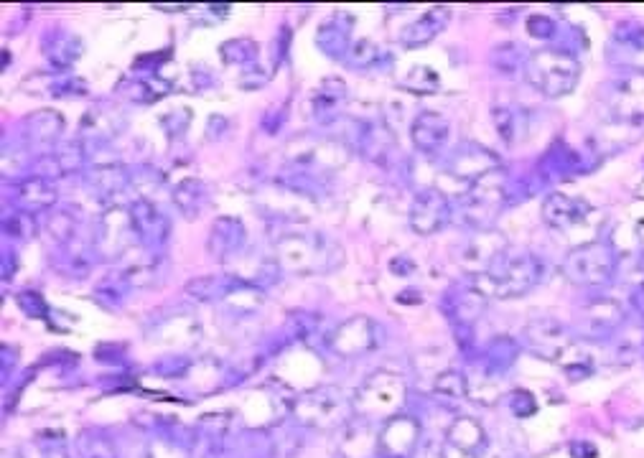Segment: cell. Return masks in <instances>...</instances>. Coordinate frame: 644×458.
I'll return each mask as SVG.
<instances>
[{"instance_id":"obj_1","label":"cell","mask_w":644,"mask_h":458,"mask_svg":"<svg viewBox=\"0 0 644 458\" xmlns=\"http://www.w3.org/2000/svg\"><path fill=\"white\" fill-rule=\"evenodd\" d=\"M273 260L293 275H326L342 268L344 250L324 232H291L275 240Z\"/></svg>"},{"instance_id":"obj_2","label":"cell","mask_w":644,"mask_h":458,"mask_svg":"<svg viewBox=\"0 0 644 458\" xmlns=\"http://www.w3.org/2000/svg\"><path fill=\"white\" fill-rule=\"evenodd\" d=\"M545 265L538 255L527 250H507L487 273L471 278L474 288L487 298H520L540 285Z\"/></svg>"},{"instance_id":"obj_3","label":"cell","mask_w":644,"mask_h":458,"mask_svg":"<svg viewBox=\"0 0 644 458\" xmlns=\"http://www.w3.org/2000/svg\"><path fill=\"white\" fill-rule=\"evenodd\" d=\"M291 415L296 425L314 428V431H344L349 423L357 420L352 397L334 385L311 387L298 395Z\"/></svg>"},{"instance_id":"obj_4","label":"cell","mask_w":644,"mask_h":458,"mask_svg":"<svg viewBox=\"0 0 644 458\" xmlns=\"http://www.w3.org/2000/svg\"><path fill=\"white\" fill-rule=\"evenodd\" d=\"M408 387L405 380L390 369H377L354 392V415L364 423H387L395 415H403Z\"/></svg>"},{"instance_id":"obj_5","label":"cell","mask_w":644,"mask_h":458,"mask_svg":"<svg viewBox=\"0 0 644 458\" xmlns=\"http://www.w3.org/2000/svg\"><path fill=\"white\" fill-rule=\"evenodd\" d=\"M525 79L540 95L560 100L581 82V64L568 49H540L527 56Z\"/></svg>"},{"instance_id":"obj_6","label":"cell","mask_w":644,"mask_h":458,"mask_svg":"<svg viewBox=\"0 0 644 458\" xmlns=\"http://www.w3.org/2000/svg\"><path fill=\"white\" fill-rule=\"evenodd\" d=\"M619 265V255L609 242H586V245L573 247L563 260V275L573 285L581 288H601L609 285Z\"/></svg>"},{"instance_id":"obj_7","label":"cell","mask_w":644,"mask_h":458,"mask_svg":"<svg viewBox=\"0 0 644 458\" xmlns=\"http://www.w3.org/2000/svg\"><path fill=\"white\" fill-rule=\"evenodd\" d=\"M510 204L507 199V179L502 168L484 176L482 181L469 186L459 202V214L471 229H494V219Z\"/></svg>"},{"instance_id":"obj_8","label":"cell","mask_w":644,"mask_h":458,"mask_svg":"<svg viewBox=\"0 0 644 458\" xmlns=\"http://www.w3.org/2000/svg\"><path fill=\"white\" fill-rule=\"evenodd\" d=\"M92 242H95V255L102 260H120L125 252L133 250V242H138V237H135L130 207L110 204L97 219Z\"/></svg>"},{"instance_id":"obj_9","label":"cell","mask_w":644,"mask_h":458,"mask_svg":"<svg viewBox=\"0 0 644 458\" xmlns=\"http://www.w3.org/2000/svg\"><path fill=\"white\" fill-rule=\"evenodd\" d=\"M604 102L616 123L644 120V72H624L604 87Z\"/></svg>"},{"instance_id":"obj_10","label":"cell","mask_w":644,"mask_h":458,"mask_svg":"<svg viewBox=\"0 0 644 458\" xmlns=\"http://www.w3.org/2000/svg\"><path fill=\"white\" fill-rule=\"evenodd\" d=\"M525 344L535 357L560 364L573 349L576 339H573V331L563 321L540 316V319L530 321L525 326Z\"/></svg>"},{"instance_id":"obj_11","label":"cell","mask_w":644,"mask_h":458,"mask_svg":"<svg viewBox=\"0 0 644 458\" xmlns=\"http://www.w3.org/2000/svg\"><path fill=\"white\" fill-rule=\"evenodd\" d=\"M380 326L370 316H352L336 326L329 336V347L336 357L354 359L380 347Z\"/></svg>"},{"instance_id":"obj_12","label":"cell","mask_w":644,"mask_h":458,"mask_svg":"<svg viewBox=\"0 0 644 458\" xmlns=\"http://www.w3.org/2000/svg\"><path fill=\"white\" fill-rule=\"evenodd\" d=\"M507 250V240L497 229H474V235L466 237L456 250V263L466 275L476 278V275L487 273L497 257Z\"/></svg>"},{"instance_id":"obj_13","label":"cell","mask_w":644,"mask_h":458,"mask_svg":"<svg viewBox=\"0 0 644 458\" xmlns=\"http://www.w3.org/2000/svg\"><path fill=\"white\" fill-rule=\"evenodd\" d=\"M578 336L586 341H606L624 321V308L614 298H591L576 313Z\"/></svg>"},{"instance_id":"obj_14","label":"cell","mask_w":644,"mask_h":458,"mask_svg":"<svg viewBox=\"0 0 644 458\" xmlns=\"http://www.w3.org/2000/svg\"><path fill=\"white\" fill-rule=\"evenodd\" d=\"M454 209H451V202L446 199L441 189L436 186H428V189H420L413 199V207H410V229L420 237H431L436 235L438 229H443L451 219Z\"/></svg>"},{"instance_id":"obj_15","label":"cell","mask_w":644,"mask_h":458,"mask_svg":"<svg viewBox=\"0 0 644 458\" xmlns=\"http://www.w3.org/2000/svg\"><path fill=\"white\" fill-rule=\"evenodd\" d=\"M499 158L497 153H492L489 148L479 146V143H461L459 148H456L454 153H451V158L446 161V171L454 179L459 181H466V184H476V181H482L484 176L494 174V171H499Z\"/></svg>"},{"instance_id":"obj_16","label":"cell","mask_w":644,"mask_h":458,"mask_svg":"<svg viewBox=\"0 0 644 458\" xmlns=\"http://www.w3.org/2000/svg\"><path fill=\"white\" fill-rule=\"evenodd\" d=\"M420 423L410 415H395L377 431V458H410L418 451Z\"/></svg>"},{"instance_id":"obj_17","label":"cell","mask_w":644,"mask_h":458,"mask_svg":"<svg viewBox=\"0 0 644 458\" xmlns=\"http://www.w3.org/2000/svg\"><path fill=\"white\" fill-rule=\"evenodd\" d=\"M130 217H133V229L140 247H148V250L158 252L166 245L168 237H171V219L158 209V204L153 202V199L138 196V199L130 204Z\"/></svg>"},{"instance_id":"obj_18","label":"cell","mask_w":644,"mask_h":458,"mask_svg":"<svg viewBox=\"0 0 644 458\" xmlns=\"http://www.w3.org/2000/svg\"><path fill=\"white\" fill-rule=\"evenodd\" d=\"M64 133V120L54 110H36L26 115L23 120V140H26L28 151H36L41 156L59 148V138Z\"/></svg>"},{"instance_id":"obj_19","label":"cell","mask_w":644,"mask_h":458,"mask_svg":"<svg viewBox=\"0 0 644 458\" xmlns=\"http://www.w3.org/2000/svg\"><path fill=\"white\" fill-rule=\"evenodd\" d=\"M487 446V433L474 418H456L448 425L441 458H479Z\"/></svg>"},{"instance_id":"obj_20","label":"cell","mask_w":644,"mask_h":458,"mask_svg":"<svg viewBox=\"0 0 644 458\" xmlns=\"http://www.w3.org/2000/svg\"><path fill=\"white\" fill-rule=\"evenodd\" d=\"M247 245V229L240 217H219L209 229L207 250L217 263H230L242 255Z\"/></svg>"},{"instance_id":"obj_21","label":"cell","mask_w":644,"mask_h":458,"mask_svg":"<svg viewBox=\"0 0 644 458\" xmlns=\"http://www.w3.org/2000/svg\"><path fill=\"white\" fill-rule=\"evenodd\" d=\"M357 151L362 153L367 161L387 166V163L392 161V156L400 153V148L398 138L387 128L385 120H367V123H359Z\"/></svg>"},{"instance_id":"obj_22","label":"cell","mask_w":644,"mask_h":458,"mask_svg":"<svg viewBox=\"0 0 644 458\" xmlns=\"http://www.w3.org/2000/svg\"><path fill=\"white\" fill-rule=\"evenodd\" d=\"M591 214V204L581 196L568 194H550L543 202V219L548 227L560 229V232H571L573 227L583 224Z\"/></svg>"},{"instance_id":"obj_23","label":"cell","mask_w":644,"mask_h":458,"mask_svg":"<svg viewBox=\"0 0 644 458\" xmlns=\"http://www.w3.org/2000/svg\"><path fill=\"white\" fill-rule=\"evenodd\" d=\"M487 303L489 298L476 291L474 283H466L461 288L454 285L443 298V311L454 324H459V329H471V324L482 316Z\"/></svg>"},{"instance_id":"obj_24","label":"cell","mask_w":644,"mask_h":458,"mask_svg":"<svg viewBox=\"0 0 644 458\" xmlns=\"http://www.w3.org/2000/svg\"><path fill=\"white\" fill-rule=\"evenodd\" d=\"M352 28L354 18L349 13H334L331 18H326L319 26V34H316V46L324 51L329 59H336L342 62L347 59L349 51H352Z\"/></svg>"},{"instance_id":"obj_25","label":"cell","mask_w":644,"mask_h":458,"mask_svg":"<svg viewBox=\"0 0 644 458\" xmlns=\"http://www.w3.org/2000/svg\"><path fill=\"white\" fill-rule=\"evenodd\" d=\"M451 125L438 112H420L418 118L410 125V140H413L415 151L426 153V156H436L443 146H446Z\"/></svg>"},{"instance_id":"obj_26","label":"cell","mask_w":644,"mask_h":458,"mask_svg":"<svg viewBox=\"0 0 644 458\" xmlns=\"http://www.w3.org/2000/svg\"><path fill=\"white\" fill-rule=\"evenodd\" d=\"M347 84L342 82L339 77H326L321 79V84L316 87L314 97H311V115L319 125H331L336 118H339V112L342 107L347 105Z\"/></svg>"},{"instance_id":"obj_27","label":"cell","mask_w":644,"mask_h":458,"mask_svg":"<svg viewBox=\"0 0 644 458\" xmlns=\"http://www.w3.org/2000/svg\"><path fill=\"white\" fill-rule=\"evenodd\" d=\"M13 194H16L18 209H21V212H28V214L44 212V209H54L56 199H59L54 184L46 179H41V176H36V174L18 179L16 184H13Z\"/></svg>"},{"instance_id":"obj_28","label":"cell","mask_w":644,"mask_h":458,"mask_svg":"<svg viewBox=\"0 0 644 458\" xmlns=\"http://www.w3.org/2000/svg\"><path fill=\"white\" fill-rule=\"evenodd\" d=\"M448 18H451V11H448L446 6L431 8V11L423 13L418 21L408 23V26L400 31V44H403L405 49H420V46L431 44L443 28L448 26Z\"/></svg>"},{"instance_id":"obj_29","label":"cell","mask_w":644,"mask_h":458,"mask_svg":"<svg viewBox=\"0 0 644 458\" xmlns=\"http://www.w3.org/2000/svg\"><path fill=\"white\" fill-rule=\"evenodd\" d=\"M41 49H44L46 59L54 69H69L79 56H82L84 46L82 39L72 31H64V28H56V31H49L41 41Z\"/></svg>"},{"instance_id":"obj_30","label":"cell","mask_w":644,"mask_h":458,"mask_svg":"<svg viewBox=\"0 0 644 458\" xmlns=\"http://www.w3.org/2000/svg\"><path fill=\"white\" fill-rule=\"evenodd\" d=\"M128 186H133V171H128L120 163H97L90 171V189L100 199H115L123 194Z\"/></svg>"},{"instance_id":"obj_31","label":"cell","mask_w":644,"mask_h":458,"mask_svg":"<svg viewBox=\"0 0 644 458\" xmlns=\"http://www.w3.org/2000/svg\"><path fill=\"white\" fill-rule=\"evenodd\" d=\"M166 257L156 250L143 247V255L135 257V263H130L128 268H123L125 278H128L130 288H153L166 278Z\"/></svg>"},{"instance_id":"obj_32","label":"cell","mask_w":644,"mask_h":458,"mask_svg":"<svg viewBox=\"0 0 644 458\" xmlns=\"http://www.w3.org/2000/svg\"><path fill=\"white\" fill-rule=\"evenodd\" d=\"M171 199H174V207L179 209L181 217L199 219L209 204L207 184H204L202 179H194V176L181 179L179 184L171 189Z\"/></svg>"},{"instance_id":"obj_33","label":"cell","mask_w":644,"mask_h":458,"mask_svg":"<svg viewBox=\"0 0 644 458\" xmlns=\"http://www.w3.org/2000/svg\"><path fill=\"white\" fill-rule=\"evenodd\" d=\"M21 458H77L72 453V443L62 431H39L28 438L18 451Z\"/></svg>"},{"instance_id":"obj_34","label":"cell","mask_w":644,"mask_h":458,"mask_svg":"<svg viewBox=\"0 0 644 458\" xmlns=\"http://www.w3.org/2000/svg\"><path fill=\"white\" fill-rule=\"evenodd\" d=\"M543 171L545 176L553 179H568V176H576L583 171V156L578 151H573L566 143H555L543 158Z\"/></svg>"},{"instance_id":"obj_35","label":"cell","mask_w":644,"mask_h":458,"mask_svg":"<svg viewBox=\"0 0 644 458\" xmlns=\"http://www.w3.org/2000/svg\"><path fill=\"white\" fill-rule=\"evenodd\" d=\"M77 458H120L118 443L105 428H84L74 441Z\"/></svg>"},{"instance_id":"obj_36","label":"cell","mask_w":644,"mask_h":458,"mask_svg":"<svg viewBox=\"0 0 644 458\" xmlns=\"http://www.w3.org/2000/svg\"><path fill=\"white\" fill-rule=\"evenodd\" d=\"M517 354H520V344H517L515 339H510V336H497V339L489 341V347L484 349L482 367L497 377L517 362Z\"/></svg>"},{"instance_id":"obj_37","label":"cell","mask_w":644,"mask_h":458,"mask_svg":"<svg viewBox=\"0 0 644 458\" xmlns=\"http://www.w3.org/2000/svg\"><path fill=\"white\" fill-rule=\"evenodd\" d=\"M494 128H497L499 138L507 146H515L517 140H522L527 135V112L522 107L502 105L494 110Z\"/></svg>"},{"instance_id":"obj_38","label":"cell","mask_w":644,"mask_h":458,"mask_svg":"<svg viewBox=\"0 0 644 458\" xmlns=\"http://www.w3.org/2000/svg\"><path fill=\"white\" fill-rule=\"evenodd\" d=\"M146 458H194V446L174 431H161L148 441Z\"/></svg>"},{"instance_id":"obj_39","label":"cell","mask_w":644,"mask_h":458,"mask_svg":"<svg viewBox=\"0 0 644 458\" xmlns=\"http://www.w3.org/2000/svg\"><path fill=\"white\" fill-rule=\"evenodd\" d=\"M219 54H222L224 64H230V67L232 64H235V67H245L247 72H250V69L258 64L260 46L252 39H247V36H237V39L224 41V44L219 46Z\"/></svg>"},{"instance_id":"obj_40","label":"cell","mask_w":644,"mask_h":458,"mask_svg":"<svg viewBox=\"0 0 644 458\" xmlns=\"http://www.w3.org/2000/svg\"><path fill=\"white\" fill-rule=\"evenodd\" d=\"M400 87L408 90L410 95L415 97L436 95V92L441 90V74H438L436 69L426 67V64H418V67H413L408 74H405Z\"/></svg>"},{"instance_id":"obj_41","label":"cell","mask_w":644,"mask_h":458,"mask_svg":"<svg viewBox=\"0 0 644 458\" xmlns=\"http://www.w3.org/2000/svg\"><path fill=\"white\" fill-rule=\"evenodd\" d=\"M128 291H130L128 278H125L123 270H118V273L105 275V278H102L100 283H97L95 296H97V301L102 303V306L112 308V306H120V303L125 301Z\"/></svg>"},{"instance_id":"obj_42","label":"cell","mask_w":644,"mask_h":458,"mask_svg":"<svg viewBox=\"0 0 644 458\" xmlns=\"http://www.w3.org/2000/svg\"><path fill=\"white\" fill-rule=\"evenodd\" d=\"M433 392H436L438 397H443V400L459 403V400L469 397V380H466V375L459 372V369H443L441 375L436 377Z\"/></svg>"},{"instance_id":"obj_43","label":"cell","mask_w":644,"mask_h":458,"mask_svg":"<svg viewBox=\"0 0 644 458\" xmlns=\"http://www.w3.org/2000/svg\"><path fill=\"white\" fill-rule=\"evenodd\" d=\"M525 49H522L520 44H502L497 46V49L492 51V64L494 69H497L499 74H504V77H512V74H517L522 69L525 72V64H527V56Z\"/></svg>"},{"instance_id":"obj_44","label":"cell","mask_w":644,"mask_h":458,"mask_svg":"<svg viewBox=\"0 0 644 458\" xmlns=\"http://www.w3.org/2000/svg\"><path fill=\"white\" fill-rule=\"evenodd\" d=\"M125 84H130V100L138 102H156L161 97H166L168 90H171V84L161 77H140L135 82Z\"/></svg>"},{"instance_id":"obj_45","label":"cell","mask_w":644,"mask_h":458,"mask_svg":"<svg viewBox=\"0 0 644 458\" xmlns=\"http://www.w3.org/2000/svg\"><path fill=\"white\" fill-rule=\"evenodd\" d=\"M79 222L74 219V214L69 209H54L49 214V235L56 245H64V242L74 240L77 237Z\"/></svg>"},{"instance_id":"obj_46","label":"cell","mask_w":644,"mask_h":458,"mask_svg":"<svg viewBox=\"0 0 644 458\" xmlns=\"http://www.w3.org/2000/svg\"><path fill=\"white\" fill-rule=\"evenodd\" d=\"M611 44L619 46V49H624V51L642 54L644 51V26H639V23H634V21H624L622 26H616Z\"/></svg>"},{"instance_id":"obj_47","label":"cell","mask_w":644,"mask_h":458,"mask_svg":"<svg viewBox=\"0 0 644 458\" xmlns=\"http://www.w3.org/2000/svg\"><path fill=\"white\" fill-rule=\"evenodd\" d=\"M349 67L352 69H372L377 67V62L382 59V51L375 41L370 39H359L352 44V51H349Z\"/></svg>"},{"instance_id":"obj_48","label":"cell","mask_w":644,"mask_h":458,"mask_svg":"<svg viewBox=\"0 0 644 458\" xmlns=\"http://www.w3.org/2000/svg\"><path fill=\"white\" fill-rule=\"evenodd\" d=\"M3 232H6L11 240H31V237L36 235L34 214L21 212V209H18L16 214H11V217L3 219Z\"/></svg>"},{"instance_id":"obj_49","label":"cell","mask_w":644,"mask_h":458,"mask_svg":"<svg viewBox=\"0 0 644 458\" xmlns=\"http://www.w3.org/2000/svg\"><path fill=\"white\" fill-rule=\"evenodd\" d=\"M525 28L532 39H540V41H550L555 39V34H558V23H555L550 16H543V13L527 18Z\"/></svg>"},{"instance_id":"obj_50","label":"cell","mask_w":644,"mask_h":458,"mask_svg":"<svg viewBox=\"0 0 644 458\" xmlns=\"http://www.w3.org/2000/svg\"><path fill=\"white\" fill-rule=\"evenodd\" d=\"M18 306H21L23 311H26V316H31V319H46V313H49V306H46L44 298L34 291H23L21 296H18Z\"/></svg>"},{"instance_id":"obj_51","label":"cell","mask_w":644,"mask_h":458,"mask_svg":"<svg viewBox=\"0 0 644 458\" xmlns=\"http://www.w3.org/2000/svg\"><path fill=\"white\" fill-rule=\"evenodd\" d=\"M510 408L512 413L520 415V418H527V415H532L538 410V405H535V397L527 390H515L510 395Z\"/></svg>"},{"instance_id":"obj_52","label":"cell","mask_w":644,"mask_h":458,"mask_svg":"<svg viewBox=\"0 0 644 458\" xmlns=\"http://www.w3.org/2000/svg\"><path fill=\"white\" fill-rule=\"evenodd\" d=\"M573 458H596V448L591 443H573L571 446Z\"/></svg>"},{"instance_id":"obj_53","label":"cell","mask_w":644,"mask_h":458,"mask_svg":"<svg viewBox=\"0 0 644 458\" xmlns=\"http://www.w3.org/2000/svg\"><path fill=\"white\" fill-rule=\"evenodd\" d=\"M629 303H632V308L639 313V316H644V283H639L637 288H634Z\"/></svg>"},{"instance_id":"obj_54","label":"cell","mask_w":644,"mask_h":458,"mask_svg":"<svg viewBox=\"0 0 644 458\" xmlns=\"http://www.w3.org/2000/svg\"><path fill=\"white\" fill-rule=\"evenodd\" d=\"M153 8H156V11H163V13H186V11H191L189 3H174V6H171V3H153Z\"/></svg>"},{"instance_id":"obj_55","label":"cell","mask_w":644,"mask_h":458,"mask_svg":"<svg viewBox=\"0 0 644 458\" xmlns=\"http://www.w3.org/2000/svg\"><path fill=\"white\" fill-rule=\"evenodd\" d=\"M413 270V263H408V257H395V263H392V273H408Z\"/></svg>"},{"instance_id":"obj_56","label":"cell","mask_w":644,"mask_h":458,"mask_svg":"<svg viewBox=\"0 0 644 458\" xmlns=\"http://www.w3.org/2000/svg\"><path fill=\"white\" fill-rule=\"evenodd\" d=\"M642 352H644V341H642Z\"/></svg>"}]
</instances>
